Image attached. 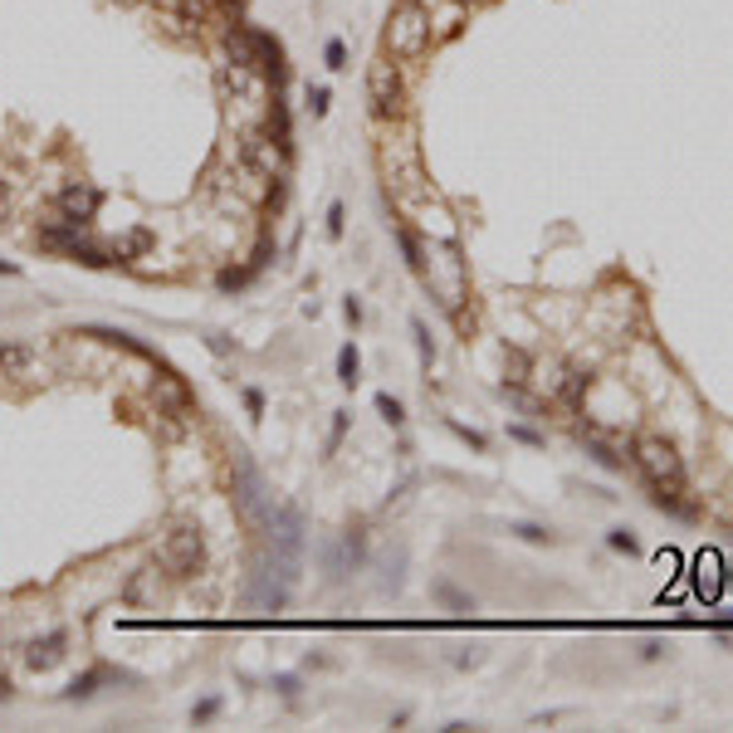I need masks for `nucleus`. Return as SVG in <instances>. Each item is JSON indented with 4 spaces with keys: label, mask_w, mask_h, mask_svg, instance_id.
<instances>
[{
    "label": "nucleus",
    "mask_w": 733,
    "mask_h": 733,
    "mask_svg": "<svg viewBox=\"0 0 733 733\" xmlns=\"http://www.w3.org/2000/svg\"><path fill=\"white\" fill-rule=\"evenodd\" d=\"M225 5H239V0H225Z\"/></svg>",
    "instance_id": "4c0bfd02"
},
{
    "label": "nucleus",
    "mask_w": 733,
    "mask_h": 733,
    "mask_svg": "<svg viewBox=\"0 0 733 733\" xmlns=\"http://www.w3.org/2000/svg\"><path fill=\"white\" fill-rule=\"evenodd\" d=\"M98 206H103V191L89 186V181H69V186L59 191V216H64V220H74V225H83V230L93 225Z\"/></svg>",
    "instance_id": "1a4fd4ad"
},
{
    "label": "nucleus",
    "mask_w": 733,
    "mask_h": 733,
    "mask_svg": "<svg viewBox=\"0 0 733 733\" xmlns=\"http://www.w3.org/2000/svg\"><path fill=\"white\" fill-rule=\"evenodd\" d=\"M514 533H518V538H528V543H553V533L538 528V524H514Z\"/></svg>",
    "instance_id": "cd10ccee"
},
{
    "label": "nucleus",
    "mask_w": 733,
    "mask_h": 733,
    "mask_svg": "<svg viewBox=\"0 0 733 733\" xmlns=\"http://www.w3.org/2000/svg\"><path fill=\"white\" fill-rule=\"evenodd\" d=\"M411 337H416V347H420V362H435V337H430V328H426V323H420V318H411Z\"/></svg>",
    "instance_id": "4be33fe9"
},
{
    "label": "nucleus",
    "mask_w": 733,
    "mask_h": 733,
    "mask_svg": "<svg viewBox=\"0 0 733 733\" xmlns=\"http://www.w3.org/2000/svg\"><path fill=\"white\" fill-rule=\"evenodd\" d=\"M718 591H724V558L699 553L695 558V597L699 601H718Z\"/></svg>",
    "instance_id": "f8f14e48"
},
{
    "label": "nucleus",
    "mask_w": 733,
    "mask_h": 733,
    "mask_svg": "<svg viewBox=\"0 0 733 733\" xmlns=\"http://www.w3.org/2000/svg\"><path fill=\"white\" fill-rule=\"evenodd\" d=\"M64 645H69V636H64V631H49L45 641H30V651H25V665H30V670H39V675H45V670H54V665L64 660Z\"/></svg>",
    "instance_id": "ddd939ff"
},
{
    "label": "nucleus",
    "mask_w": 733,
    "mask_h": 733,
    "mask_svg": "<svg viewBox=\"0 0 733 733\" xmlns=\"http://www.w3.org/2000/svg\"><path fill=\"white\" fill-rule=\"evenodd\" d=\"M108 680H112V670H89V675H79V680L69 685L64 695H69V699H93L98 685H108Z\"/></svg>",
    "instance_id": "a211bd4d"
},
{
    "label": "nucleus",
    "mask_w": 733,
    "mask_h": 733,
    "mask_svg": "<svg viewBox=\"0 0 733 733\" xmlns=\"http://www.w3.org/2000/svg\"><path fill=\"white\" fill-rule=\"evenodd\" d=\"M157 562H162V572H172V577H196L206 568V533L196 524H176L162 538Z\"/></svg>",
    "instance_id": "423d86ee"
},
{
    "label": "nucleus",
    "mask_w": 733,
    "mask_h": 733,
    "mask_svg": "<svg viewBox=\"0 0 733 733\" xmlns=\"http://www.w3.org/2000/svg\"><path fill=\"white\" fill-rule=\"evenodd\" d=\"M230 494H235V509L239 518H245L255 533L270 528V518H274V489H270V479H264V470L255 464V455L250 450H239L235 445V455H230Z\"/></svg>",
    "instance_id": "f03ea898"
},
{
    "label": "nucleus",
    "mask_w": 733,
    "mask_h": 733,
    "mask_svg": "<svg viewBox=\"0 0 733 733\" xmlns=\"http://www.w3.org/2000/svg\"><path fill=\"white\" fill-rule=\"evenodd\" d=\"M631 464L641 470L645 489H651V499L660 504V509L670 514H685V460L675 455V445L665 441V435H645V441H636V455H631Z\"/></svg>",
    "instance_id": "f257e3e1"
},
{
    "label": "nucleus",
    "mask_w": 733,
    "mask_h": 733,
    "mask_svg": "<svg viewBox=\"0 0 733 733\" xmlns=\"http://www.w3.org/2000/svg\"><path fill=\"white\" fill-rule=\"evenodd\" d=\"M606 543H611L616 553H641V543H636V533H631V528H611V538H606Z\"/></svg>",
    "instance_id": "5701e85b"
},
{
    "label": "nucleus",
    "mask_w": 733,
    "mask_h": 733,
    "mask_svg": "<svg viewBox=\"0 0 733 733\" xmlns=\"http://www.w3.org/2000/svg\"><path fill=\"white\" fill-rule=\"evenodd\" d=\"M509 435H514V441H524V445H543V435L528 430V426H509Z\"/></svg>",
    "instance_id": "72a5a7b5"
},
{
    "label": "nucleus",
    "mask_w": 733,
    "mask_h": 733,
    "mask_svg": "<svg viewBox=\"0 0 733 733\" xmlns=\"http://www.w3.org/2000/svg\"><path fill=\"white\" fill-rule=\"evenodd\" d=\"M216 709H220V699H201L191 709V718H196V724H206V718H216Z\"/></svg>",
    "instance_id": "c756f323"
},
{
    "label": "nucleus",
    "mask_w": 733,
    "mask_h": 733,
    "mask_svg": "<svg viewBox=\"0 0 733 733\" xmlns=\"http://www.w3.org/2000/svg\"><path fill=\"white\" fill-rule=\"evenodd\" d=\"M328 103H333L328 89H308V112H313V118H323V112H328Z\"/></svg>",
    "instance_id": "bb28decb"
},
{
    "label": "nucleus",
    "mask_w": 733,
    "mask_h": 733,
    "mask_svg": "<svg viewBox=\"0 0 733 733\" xmlns=\"http://www.w3.org/2000/svg\"><path fill=\"white\" fill-rule=\"evenodd\" d=\"M74 337H98V343H112V347H122V352H133V357H152V352L137 343L133 333H122V328H79Z\"/></svg>",
    "instance_id": "dca6fc26"
},
{
    "label": "nucleus",
    "mask_w": 733,
    "mask_h": 733,
    "mask_svg": "<svg viewBox=\"0 0 733 733\" xmlns=\"http://www.w3.org/2000/svg\"><path fill=\"white\" fill-rule=\"evenodd\" d=\"M35 362V352L25 343H0V377H20Z\"/></svg>",
    "instance_id": "f3484780"
},
{
    "label": "nucleus",
    "mask_w": 733,
    "mask_h": 733,
    "mask_svg": "<svg viewBox=\"0 0 733 733\" xmlns=\"http://www.w3.org/2000/svg\"><path fill=\"white\" fill-rule=\"evenodd\" d=\"M39 245L54 250V255H69V260L89 264V270H108V264H118L103 245H93V239L83 235V225H74V220H54V225H45V230H39Z\"/></svg>",
    "instance_id": "0eeeda50"
},
{
    "label": "nucleus",
    "mask_w": 733,
    "mask_h": 733,
    "mask_svg": "<svg viewBox=\"0 0 733 733\" xmlns=\"http://www.w3.org/2000/svg\"><path fill=\"white\" fill-rule=\"evenodd\" d=\"M455 5H470V10H474V5H484V0H455Z\"/></svg>",
    "instance_id": "e433bc0d"
},
{
    "label": "nucleus",
    "mask_w": 733,
    "mask_h": 733,
    "mask_svg": "<svg viewBox=\"0 0 733 733\" xmlns=\"http://www.w3.org/2000/svg\"><path fill=\"white\" fill-rule=\"evenodd\" d=\"M274 689H279V695H299V680H293V675H279V680H274Z\"/></svg>",
    "instance_id": "f704fd0d"
},
{
    "label": "nucleus",
    "mask_w": 733,
    "mask_h": 733,
    "mask_svg": "<svg viewBox=\"0 0 733 733\" xmlns=\"http://www.w3.org/2000/svg\"><path fill=\"white\" fill-rule=\"evenodd\" d=\"M152 397H157V411H166V416H191V391L176 377H162Z\"/></svg>",
    "instance_id": "2eb2a0df"
},
{
    "label": "nucleus",
    "mask_w": 733,
    "mask_h": 733,
    "mask_svg": "<svg viewBox=\"0 0 733 733\" xmlns=\"http://www.w3.org/2000/svg\"><path fill=\"white\" fill-rule=\"evenodd\" d=\"M430 35H435V20L420 0H401L387 20V54L391 59H420L430 49Z\"/></svg>",
    "instance_id": "20e7f679"
},
{
    "label": "nucleus",
    "mask_w": 733,
    "mask_h": 733,
    "mask_svg": "<svg viewBox=\"0 0 733 733\" xmlns=\"http://www.w3.org/2000/svg\"><path fill=\"white\" fill-rule=\"evenodd\" d=\"M323 59H328V69H347V45L343 39H328V45H323Z\"/></svg>",
    "instance_id": "b1692460"
},
{
    "label": "nucleus",
    "mask_w": 733,
    "mask_h": 733,
    "mask_svg": "<svg viewBox=\"0 0 733 733\" xmlns=\"http://www.w3.org/2000/svg\"><path fill=\"white\" fill-rule=\"evenodd\" d=\"M362 553H366L362 533H343V543L323 547V562H328V577H333V582H343L347 572H357V568H362Z\"/></svg>",
    "instance_id": "9b49d317"
},
{
    "label": "nucleus",
    "mask_w": 733,
    "mask_h": 733,
    "mask_svg": "<svg viewBox=\"0 0 733 733\" xmlns=\"http://www.w3.org/2000/svg\"><path fill=\"white\" fill-rule=\"evenodd\" d=\"M245 406H250V416L260 420V416H264V391H255V387H250V391H245Z\"/></svg>",
    "instance_id": "2f4dec72"
},
{
    "label": "nucleus",
    "mask_w": 733,
    "mask_h": 733,
    "mask_svg": "<svg viewBox=\"0 0 733 733\" xmlns=\"http://www.w3.org/2000/svg\"><path fill=\"white\" fill-rule=\"evenodd\" d=\"M347 435V411H337V420H333V435H328V455L337 450V441Z\"/></svg>",
    "instance_id": "7c9ffc66"
},
{
    "label": "nucleus",
    "mask_w": 733,
    "mask_h": 733,
    "mask_svg": "<svg viewBox=\"0 0 733 733\" xmlns=\"http://www.w3.org/2000/svg\"><path fill=\"white\" fill-rule=\"evenodd\" d=\"M10 695H16V689H10V680L0 675V699H10Z\"/></svg>",
    "instance_id": "c9c22d12"
},
{
    "label": "nucleus",
    "mask_w": 733,
    "mask_h": 733,
    "mask_svg": "<svg viewBox=\"0 0 733 733\" xmlns=\"http://www.w3.org/2000/svg\"><path fill=\"white\" fill-rule=\"evenodd\" d=\"M357 372H362V357H357V347H343V352H337V382H343V387H357Z\"/></svg>",
    "instance_id": "aec40b11"
},
{
    "label": "nucleus",
    "mask_w": 733,
    "mask_h": 733,
    "mask_svg": "<svg viewBox=\"0 0 733 733\" xmlns=\"http://www.w3.org/2000/svg\"><path fill=\"white\" fill-rule=\"evenodd\" d=\"M382 166H387V176L397 181L401 191H416V186H420V162H416V147H411V143H387V147H382Z\"/></svg>",
    "instance_id": "9d476101"
},
{
    "label": "nucleus",
    "mask_w": 733,
    "mask_h": 733,
    "mask_svg": "<svg viewBox=\"0 0 733 733\" xmlns=\"http://www.w3.org/2000/svg\"><path fill=\"white\" fill-rule=\"evenodd\" d=\"M366 98H372V112H377V118H401V112H406L401 64H391V54L366 69Z\"/></svg>",
    "instance_id": "6e6552de"
},
{
    "label": "nucleus",
    "mask_w": 733,
    "mask_h": 733,
    "mask_svg": "<svg viewBox=\"0 0 733 733\" xmlns=\"http://www.w3.org/2000/svg\"><path fill=\"white\" fill-rule=\"evenodd\" d=\"M343 216H347L343 201H333V206H328V235H333V239H343Z\"/></svg>",
    "instance_id": "c85d7f7f"
},
{
    "label": "nucleus",
    "mask_w": 733,
    "mask_h": 733,
    "mask_svg": "<svg viewBox=\"0 0 733 733\" xmlns=\"http://www.w3.org/2000/svg\"><path fill=\"white\" fill-rule=\"evenodd\" d=\"M250 274H255V270H220V289H225V293H230V289H245Z\"/></svg>",
    "instance_id": "a878e982"
},
{
    "label": "nucleus",
    "mask_w": 733,
    "mask_h": 733,
    "mask_svg": "<svg viewBox=\"0 0 733 733\" xmlns=\"http://www.w3.org/2000/svg\"><path fill=\"white\" fill-rule=\"evenodd\" d=\"M582 441H587V450H591V460L606 464V470H626V464H631V450H626V445H616L611 435H601V430H582Z\"/></svg>",
    "instance_id": "4468645a"
},
{
    "label": "nucleus",
    "mask_w": 733,
    "mask_h": 733,
    "mask_svg": "<svg viewBox=\"0 0 733 733\" xmlns=\"http://www.w3.org/2000/svg\"><path fill=\"white\" fill-rule=\"evenodd\" d=\"M504 372H509V387H524L528 382V357L518 347H504Z\"/></svg>",
    "instance_id": "412c9836"
},
{
    "label": "nucleus",
    "mask_w": 733,
    "mask_h": 733,
    "mask_svg": "<svg viewBox=\"0 0 733 733\" xmlns=\"http://www.w3.org/2000/svg\"><path fill=\"white\" fill-rule=\"evenodd\" d=\"M293 582H299V572H289L284 562H274L264 553L255 562V572H250V582H245V606L250 611H284Z\"/></svg>",
    "instance_id": "39448f33"
},
{
    "label": "nucleus",
    "mask_w": 733,
    "mask_h": 733,
    "mask_svg": "<svg viewBox=\"0 0 733 733\" xmlns=\"http://www.w3.org/2000/svg\"><path fill=\"white\" fill-rule=\"evenodd\" d=\"M377 411H382V416L391 420V426H401V420H406V411H401V401H397V397H377Z\"/></svg>",
    "instance_id": "393cba45"
},
{
    "label": "nucleus",
    "mask_w": 733,
    "mask_h": 733,
    "mask_svg": "<svg viewBox=\"0 0 733 733\" xmlns=\"http://www.w3.org/2000/svg\"><path fill=\"white\" fill-rule=\"evenodd\" d=\"M225 54H230V64H245V69H255V74H264V83H274V89H284V83H289L284 45H279L270 30L235 25V30H225Z\"/></svg>",
    "instance_id": "7ed1b4c3"
},
{
    "label": "nucleus",
    "mask_w": 733,
    "mask_h": 733,
    "mask_svg": "<svg viewBox=\"0 0 733 733\" xmlns=\"http://www.w3.org/2000/svg\"><path fill=\"white\" fill-rule=\"evenodd\" d=\"M152 582H157V572H152V568H143V572H137V577H133V582H128V601H137V606H147V601H157V597H162V587H157V591H152Z\"/></svg>",
    "instance_id": "6ab92c4d"
},
{
    "label": "nucleus",
    "mask_w": 733,
    "mask_h": 733,
    "mask_svg": "<svg viewBox=\"0 0 733 733\" xmlns=\"http://www.w3.org/2000/svg\"><path fill=\"white\" fill-rule=\"evenodd\" d=\"M450 430H455V435H460V441H464V445H474V450H484V435H479V430H470V426H450Z\"/></svg>",
    "instance_id": "473e14b6"
}]
</instances>
